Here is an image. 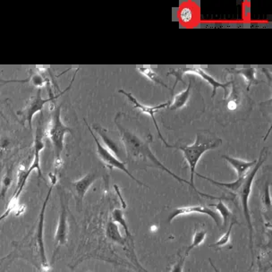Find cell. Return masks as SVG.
Instances as JSON below:
<instances>
[{
  "mask_svg": "<svg viewBox=\"0 0 272 272\" xmlns=\"http://www.w3.org/2000/svg\"><path fill=\"white\" fill-rule=\"evenodd\" d=\"M184 261H185V257L181 256L180 258H179V260L176 261V264L173 266L171 272H183Z\"/></svg>",
  "mask_w": 272,
  "mask_h": 272,
  "instance_id": "29",
  "label": "cell"
},
{
  "mask_svg": "<svg viewBox=\"0 0 272 272\" xmlns=\"http://www.w3.org/2000/svg\"><path fill=\"white\" fill-rule=\"evenodd\" d=\"M137 70L140 73H142V75H144L146 78H148L150 82H152L156 85H161V86L165 87L166 89H169L168 85L165 84V82L161 79V77L158 74L157 72L152 67L139 66V67H137Z\"/></svg>",
  "mask_w": 272,
  "mask_h": 272,
  "instance_id": "18",
  "label": "cell"
},
{
  "mask_svg": "<svg viewBox=\"0 0 272 272\" xmlns=\"http://www.w3.org/2000/svg\"><path fill=\"white\" fill-rule=\"evenodd\" d=\"M54 186H55V184H51V187L49 190V192H48V195L46 196V199H45L44 203H43V206L42 208L41 213H40V217H38V226H37V232H36V242H37L38 255H40V259H41V265H42V269H43V272H50V269H51L46 256L45 245H44V237H43V228H44V219H45L47 204H48V202L50 200Z\"/></svg>",
  "mask_w": 272,
  "mask_h": 272,
  "instance_id": "8",
  "label": "cell"
},
{
  "mask_svg": "<svg viewBox=\"0 0 272 272\" xmlns=\"http://www.w3.org/2000/svg\"><path fill=\"white\" fill-rule=\"evenodd\" d=\"M96 131L98 132V134H100V137L103 140V142H105V144L107 146V149L109 150H112L113 152H115V154H119V146L115 144V142L112 140V139L109 138L108 136H107V134L104 133L103 131L100 130V128H96Z\"/></svg>",
  "mask_w": 272,
  "mask_h": 272,
  "instance_id": "25",
  "label": "cell"
},
{
  "mask_svg": "<svg viewBox=\"0 0 272 272\" xmlns=\"http://www.w3.org/2000/svg\"><path fill=\"white\" fill-rule=\"evenodd\" d=\"M62 94H59L58 96H53L52 94H50V96L48 99H43V95H42V89L38 88L37 90V93L35 94L34 96L31 97V99L28 100L26 106L23 107V109L17 111V115L20 118L21 124L23 126H24L25 123L29 124V128L31 130L32 129V119L34 118V115L38 112L43 113L44 106L48 102L58 99V97Z\"/></svg>",
  "mask_w": 272,
  "mask_h": 272,
  "instance_id": "6",
  "label": "cell"
},
{
  "mask_svg": "<svg viewBox=\"0 0 272 272\" xmlns=\"http://www.w3.org/2000/svg\"><path fill=\"white\" fill-rule=\"evenodd\" d=\"M221 158L223 160L227 161V163L235 169L238 178L246 176V174L249 172L250 169L253 168L257 162V160L253 161H246L238 158L231 157L228 155H221Z\"/></svg>",
  "mask_w": 272,
  "mask_h": 272,
  "instance_id": "14",
  "label": "cell"
},
{
  "mask_svg": "<svg viewBox=\"0 0 272 272\" xmlns=\"http://www.w3.org/2000/svg\"><path fill=\"white\" fill-rule=\"evenodd\" d=\"M12 211H14V208L12 207V206H10V205H8V210L5 211L4 214L0 216V222H1L2 220H4L6 218H8V216L10 215V213H11Z\"/></svg>",
  "mask_w": 272,
  "mask_h": 272,
  "instance_id": "30",
  "label": "cell"
},
{
  "mask_svg": "<svg viewBox=\"0 0 272 272\" xmlns=\"http://www.w3.org/2000/svg\"><path fill=\"white\" fill-rule=\"evenodd\" d=\"M209 262H210V264H211V267H212V268H213V269H214L215 272H220L219 271V269L217 268V267H216V266H215V265L212 263V261H211V259H209Z\"/></svg>",
  "mask_w": 272,
  "mask_h": 272,
  "instance_id": "33",
  "label": "cell"
},
{
  "mask_svg": "<svg viewBox=\"0 0 272 272\" xmlns=\"http://www.w3.org/2000/svg\"><path fill=\"white\" fill-rule=\"evenodd\" d=\"M43 136H44V132L42 127V123L41 121H38V126L36 129L34 142H33V160L30 168L27 169L28 176H30L32 171H37L38 177L43 176V173L41 169V153L45 147V144L43 142Z\"/></svg>",
  "mask_w": 272,
  "mask_h": 272,
  "instance_id": "12",
  "label": "cell"
},
{
  "mask_svg": "<svg viewBox=\"0 0 272 272\" xmlns=\"http://www.w3.org/2000/svg\"><path fill=\"white\" fill-rule=\"evenodd\" d=\"M261 71H263V73L267 75V78H268V82H269V85H270V84H271V73L267 68H261Z\"/></svg>",
  "mask_w": 272,
  "mask_h": 272,
  "instance_id": "32",
  "label": "cell"
},
{
  "mask_svg": "<svg viewBox=\"0 0 272 272\" xmlns=\"http://www.w3.org/2000/svg\"><path fill=\"white\" fill-rule=\"evenodd\" d=\"M210 206L215 207V209L219 211V214H220L221 218H222V227L223 228H225L226 226H227L229 220H231L232 217H233V214H232V212L230 211L229 208L227 207L226 204L223 203L222 199L220 200L219 203H216V204H211Z\"/></svg>",
  "mask_w": 272,
  "mask_h": 272,
  "instance_id": "19",
  "label": "cell"
},
{
  "mask_svg": "<svg viewBox=\"0 0 272 272\" xmlns=\"http://www.w3.org/2000/svg\"><path fill=\"white\" fill-rule=\"evenodd\" d=\"M238 223V221L236 219H233L231 222H230L229 226L228 228L226 230V233L223 235L221 238H219L218 241L212 244L210 246V247H222V246H225L229 243L230 241V237H231V233H232V229H233V226Z\"/></svg>",
  "mask_w": 272,
  "mask_h": 272,
  "instance_id": "23",
  "label": "cell"
},
{
  "mask_svg": "<svg viewBox=\"0 0 272 272\" xmlns=\"http://www.w3.org/2000/svg\"><path fill=\"white\" fill-rule=\"evenodd\" d=\"M221 143H222V140L218 137L214 133L207 129H203L196 133V142L191 145H169L170 149H178L184 153V160L187 161L188 166L190 169V182H189L190 186L193 188L195 192L198 193L199 196L211 198V199H219L214 196H209V195L199 192L195 186L193 176L196 173L197 164L203 154L208 150L218 148Z\"/></svg>",
  "mask_w": 272,
  "mask_h": 272,
  "instance_id": "2",
  "label": "cell"
},
{
  "mask_svg": "<svg viewBox=\"0 0 272 272\" xmlns=\"http://www.w3.org/2000/svg\"><path fill=\"white\" fill-rule=\"evenodd\" d=\"M228 73L240 74L245 78L247 84V91L249 92L251 86L264 83L263 81L258 80L256 78L257 69L255 67H243V68H226Z\"/></svg>",
  "mask_w": 272,
  "mask_h": 272,
  "instance_id": "15",
  "label": "cell"
},
{
  "mask_svg": "<svg viewBox=\"0 0 272 272\" xmlns=\"http://www.w3.org/2000/svg\"><path fill=\"white\" fill-rule=\"evenodd\" d=\"M13 178H14L13 168L10 167L1 179V190H0V198L1 199L4 200L6 198L9 188L11 187V185L13 184Z\"/></svg>",
  "mask_w": 272,
  "mask_h": 272,
  "instance_id": "20",
  "label": "cell"
},
{
  "mask_svg": "<svg viewBox=\"0 0 272 272\" xmlns=\"http://www.w3.org/2000/svg\"><path fill=\"white\" fill-rule=\"evenodd\" d=\"M115 124L119 128L121 142H123L124 146L126 148L128 161L142 162L145 165L151 166L154 168L161 169L168 173L178 182L186 183L190 185V183L187 180L181 178L180 176H176V174H174L170 169H168L165 165H163V163L159 161L158 158L154 155L149 147L150 141L152 140L151 134L149 135V137L146 140H142L137 134H134V132L124 127L122 123H119L116 118L115 119Z\"/></svg>",
  "mask_w": 272,
  "mask_h": 272,
  "instance_id": "1",
  "label": "cell"
},
{
  "mask_svg": "<svg viewBox=\"0 0 272 272\" xmlns=\"http://www.w3.org/2000/svg\"><path fill=\"white\" fill-rule=\"evenodd\" d=\"M67 237H68L67 211H66V207L64 203L63 197L61 196V211H60V215H59L57 231L55 234V252H54L53 258L56 256V253L59 249V247L66 244Z\"/></svg>",
  "mask_w": 272,
  "mask_h": 272,
  "instance_id": "13",
  "label": "cell"
},
{
  "mask_svg": "<svg viewBox=\"0 0 272 272\" xmlns=\"http://www.w3.org/2000/svg\"><path fill=\"white\" fill-rule=\"evenodd\" d=\"M191 89H192V81H189L187 87L184 89L183 92L176 94V96L174 97L173 101H170L169 109H170V110H177V109H181V108L185 107L186 104H187L188 100H189V98H190Z\"/></svg>",
  "mask_w": 272,
  "mask_h": 272,
  "instance_id": "16",
  "label": "cell"
},
{
  "mask_svg": "<svg viewBox=\"0 0 272 272\" xmlns=\"http://www.w3.org/2000/svg\"><path fill=\"white\" fill-rule=\"evenodd\" d=\"M187 74V73H192V74H196L198 76L201 77L202 79L207 82L209 85H211L212 87V94L211 97L213 98L216 94L217 90L219 88L223 89L224 91V100L227 98L228 96V88H229L230 85H232L234 83V81H229V82H226V83H220L219 81L216 80L214 77L211 76L210 73L206 72L205 70L203 69V67L201 66H187V67H178V68H170L169 70V72L167 73V75H173V76L176 77V81H175V84L173 88L171 89V92H174V90L176 88V85L181 82L184 85V74Z\"/></svg>",
  "mask_w": 272,
  "mask_h": 272,
  "instance_id": "5",
  "label": "cell"
},
{
  "mask_svg": "<svg viewBox=\"0 0 272 272\" xmlns=\"http://www.w3.org/2000/svg\"><path fill=\"white\" fill-rule=\"evenodd\" d=\"M258 272H268L266 269H265L263 267H261V266H260V268H259V269H258Z\"/></svg>",
  "mask_w": 272,
  "mask_h": 272,
  "instance_id": "34",
  "label": "cell"
},
{
  "mask_svg": "<svg viewBox=\"0 0 272 272\" xmlns=\"http://www.w3.org/2000/svg\"><path fill=\"white\" fill-rule=\"evenodd\" d=\"M232 91L229 94L228 99H227V108L229 110H236L237 107H238V104L240 102V99H239V95H238V92H237V89H236V85H234V83L232 84Z\"/></svg>",
  "mask_w": 272,
  "mask_h": 272,
  "instance_id": "24",
  "label": "cell"
},
{
  "mask_svg": "<svg viewBox=\"0 0 272 272\" xmlns=\"http://www.w3.org/2000/svg\"><path fill=\"white\" fill-rule=\"evenodd\" d=\"M30 82L32 85L37 86L38 88H41L42 86L45 85V79L38 73H35L34 75H32L30 78Z\"/></svg>",
  "mask_w": 272,
  "mask_h": 272,
  "instance_id": "28",
  "label": "cell"
},
{
  "mask_svg": "<svg viewBox=\"0 0 272 272\" xmlns=\"http://www.w3.org/2000/svg\"><path fill=\"white\" fill-rule=\"evenodd\" d=\"M207 215L210 218L213 219V221L216 223L217 226H220V219L217 212L212 211L211 209L207 206L203 205H193V206H186V207L176 208L169 214L168 221L169 223L172 222L174 219H176L179 216H184V215L195 214Z\"/></svg>",
  "mask_w": 272,
  "mask_h": 272,
  "instance_id": "11",
  "label": "cell"
},
{
  "mask_svg": "<svg viewBox=\"0 0 272 272\" xmlns=\"http://www.w3.org/2000/svg\"><path fill=\"white\" fill-rule=\"evenodd\" d=\"M106 236L107 239H109L113 243L118 244L119 246H125L127 242V238H123L119 231V227L116 223L114 222L111 219L107 222V228H106Z\"/></svg>",
  "mask_w": 272,
  "mask_h": 272,
  "instance_id": "17",
  "label": "cell"
},
{
  "mask_svg": "<svg viewBox=\"0 0 272 272\" xmlns=\"http://www.w3.org/2000/svg\"><path fill=\"white\" fill-rule=\"evenodd\" d=\"M16 216H19V215L23 214V211H24V210H25V206H24V205H23V206H20V205H18V206L16 207Z\"/></svg>",
  "mask_w": 272,
  "mask_h": 272,
  "instance_id": "31",
  "label": "cell"
},
{
  "mask_svg": "<svg viewBox=\"0 0 272 272\" xmlns=\"http://www.w3.org/2000/svg\"><path fill=\"white\" fill-rule=\"evenodd\" d=\"M111 219L115 223H119L120 226H122L126 235H127V240H130L132 239V234H131L130 230L127 225V222L125 219V216H124V212L121 209H115L111 214Z\"/></svg>",
  "mask_w": 272,
  "mask_h": 272,
  "instance_id": "21",
  "label": "cell"
},
{
  "mask_svg": "<svg viewBox=\"0 0 272 272\" xmlns=\"http://www.w3.org/2000/svg\"><path fill=\"white\" fill-rule=\"evenodd\" d=\"M261 201H262V205H263L265 212L270 214L271 213V198L269 193V184H265L264 192L262 195Z\"/></svg>",
  "mask_w": 272,
  "mask_h": 272,
  "instance_id": "26",
  "label": "cell"
},
{
  "mask_svg": "<svg viewBox=\"0 0 272 272\" xmlns=\"http://www.w3.org/2000/svg\"><path fill=\"white\" fill-rule=\"evenodd\" d=\"M98 179V176L95 172H90L83 176L79 180L74 181L71 183V186L73 189V196L76 202L77 211H81L83 208V203L85 199L86 192L92 186V184Z\"/></svg>",
  "mask_w": 272,
  "mask_h": 272,
  "instance_id": "10",
  "label": "cell"
},
{
  "mask_svg": "<svg viewBox=\"0 0 272 272\" xmlns=\"http://www.w3.org/2000/svg\"><path fill=\"white\" fill-rule=\"evenodd\" d=\"M180 19L184 23H188L192 19V10L191 8H183L180 11Z\"/></svg>",
  "mask_w": 272,
  "mask_h": 272,
  "instance_id": "27",
  "label": "cell"
},
{
  "mask_svg": "<svg viewBox=\"0 0 272 272\" xmlns=\"http://www.w3.org/2000/svg\"><path fill=\"white\" fill-rule=\"evenodd\" d=\"M85 122L86 127H88L89 131H90V133H91L92 137H93V140L95 141V143H96L97 154H98V157H99L100 161L103 162L105 166L110 169V170H113V169H119V170H121V171L126 173L127 176L131 177L134 182H136V183L140 184L141 186L149 187V186H147L145 184H143L141 181H139L136 177H134V176L129 172V170L127 169L125 162H122V161H119V159L115 157V155H113V154L110 152L109 149L106 148V147H104L102 144H100V141L97 138L95 134L92 132V128L89 126L88 123H86V120H85Z\"/></svg>",
  "mask_w": 272,
  "mask_h": 272,
  "instance_id": "7",
  "label": "cell"
},
{
  "mask_svg": "<svg viewBox=\"0 0 272 272\" xmlns=\"http://www.w3.org/2000/svg\"><path fill=\"white\" fill-rule=\"evenodd\" d=\"M206 237H207V231L203 229L196 230V232L193 234V238H192V244L186 248L184 257L186 258L192 249H195L196 247L201 246L204 242V240L206 239Z\"/></svg>",
  "mask_w": 272,
  "mask_h": 272,
  "instance_id": "22",
  "label": "cell"
},
{
  "mask_svg": "<svg viewBox=\"0 0 272 272\" xmlns=\"http://www.w3.org/2000/svg\"><path fill=\"white\" fill-rule=\"evenodd\" d=\"M119 93H122L125 96H127L128 100L130 101L131 103L134 105V107L135 108H138L143 113V114H147L149 115L152 121H153L154 126H155V128L157 130L158 134H159V137L161 139L162 142L164 143V145L167 147V148H169V145L168 143V142L166 141L165 139L163 138L162 136V134L161 133V130H160V127L158 126L157 120L155 119V114L157 113L158 111H160L162 108H165V107H169V104H170V101H167L165 103H161L160 105H156V106H146V105H143V104L139 102L137 99L132 94V93H129V92H127L125 90H119Z\"/></svg>",
  "mask_w": 272,
  "mask_h": 272,
  "instance_id": "9",
  "label": "cell"
},
{
  "mask_svg": "<svg viewBox=\"0 0 272 272\" xmlns=\"http://www.w3.org/2000/svg\"><path fill=\"white\" fill-rule=\"evenodd\" d=\"M268 148L265 147L261 149L260 157L257 160L256 164L254 165L252 170H249V172L246 174V176L244 178L243 184L241 187L239 188L237 195H238L240 201H241L242 207H243V211L245 215V219L246 220L248 231H249V242H250V249L252 252V257H254L253 254V227L252 219H251V214H250L249 210V198L251 192H252V187H253V181L255 178V176L257 175L258 171L260 170L261 166L263 165L265 161L268 159Z\"/></svg>",
  "mask_w": 272,
  "mask_h": 272,
  "instance_id": "4",
  "label": "cell"
},
{
  "mask_svg": "<svg viewBox=\"0 0 272 272\" xmlns=\"http://www.w3.org/2000/svg\"><path fill=\"white\" fill-rule=\"evenodd\" d=\"M73 132L69 127H66L62 122L61 105L54 108L50 123L44 131V135L49 138L54 149V168L58 169L63 165L62 152L65 147V137L66 134H72Z\"/></svg>",
  "mask_w": 272,
  "mask_h": 272,
  "instance_id": "3",
  "label": "cell"
}]
</instances>
